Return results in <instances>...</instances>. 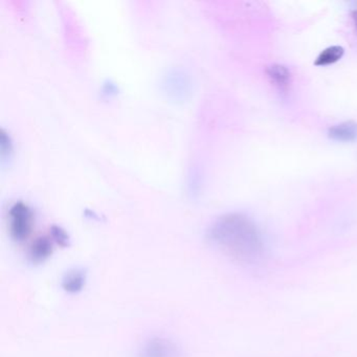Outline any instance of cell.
<instances>
[{
  "mask_svg": "<svg viewBox=\"0 0 357 357\" xmlns=\"http://www.w3.org/2000/svg\"><path fill=\"white\" fill-rule=\"evenodd\" d=\"M137 357H183V350L174 340L152 336L139 347Z\"/></svg>",
  "mask_w": 357,
  "mask_h": 357,
  "instance_id": "2",
  "label": "cell"
},
{
  "mask_svg": "<svg viewBox=\"0 0 357 357\" xmlns=\"http://www.w3.org/2000/svg\"><path fill=\"white\" fill-rule=\"evenodd\" d=\"M351 16H352L353 22H354L355 30L357 32V10H354V11L351 13Z\"/></svg>",
  "mask_w": 357,
  "mask_h": 357,
  "instance_id": "11",
  "label": "cell"
},
{
  "mask_svg": "<svg viewBox=\"0 0 357 357\" xmlns=\"http://www.w3.org/2000/svg\"><path fill=\"white\" fill-rule=\"evenodd\" d=\"M344 47H338V45H334V47H327L324 50L319 56H317V60H315V66H330V64L336 63L342 59L344 56Z\"/></svg>",
  "mask_w": 357,
  "mask_h": 357,
  "instance_id": "9",
  "label": "cell"
},
{
  "mask_svg": "<svg viewBox=\"0 0 357 357\" xmlns=\"http://www.w3.org/2000/svg\"><path fill=\"white\" fill-rule=\"evenodd\" d=\"M206 239L242 264H259L265 256L262 233L250 217L239 213L216 219L206 231Z\"/></svg>",
  "mask_w": 357,
  "mask_h": 357,
  "instance_id": "1",
  "label": "cell"
},
{
  "mask_svg": "<svg viewBox=\"0 0 357 357\" xmlns=\"http://www.w3.org/2000/svg\"><path fill=\"white\" fill-rule=\"evenodd\" d=\"M185 75L174 72L167 78L166 85L174 97L183 98L189 93V82Z\"/></svg>",
  "mask_w": 357,
  "mask_h": 357,
  "instance_id": "8",
  "label": "cell"
},
{
  "mask_svg": "<svg viewBox=\"0 0 357 357\" xmlns=\"http://www.w3.org/2000/svg\"><path fill=\"white\" fill-rule=\"evenodd\" d=\"M330 139L337 142H353L357 139V123L349 121V122L340 123L331 127L328 131Z\"/></svg>",
  "mask_w": 357,
  "mask_h": 357,
  "instance_id": "6",
  "label": "cell"
},
{
  "mask_svg": "<svg viewBox=\"0 0 357 357\" xmlns=\"http://www.w3.org/2000/svg\"><path fill=\"white\" fill-rule=\"evenodd\" d=\"M33 213L26 204L17 202L10 210V233L15 241L28 239L32 231Z\"/></svg>",
  "mask_w": 357,
  "mask_h": 357,
  "instance_id": "3",
  "label": "cell"
},
{
  "mask_svg": "<svg viewBox=\"0 0 357 357\" xmlns=\"http://www.w3.org/2000/svg\"><path fill=\"white\" fill-rule=\"evenodd\" d=\"M51 234L54 241L57 242L59 245H70V236L68 235V233L62 227L54 225V227H52Z\"/></svg>",
  "mask_w": 357,
  "mask_h": 357,
  "instance_id": "10",
  "label": "cell"
},
{
  "mask_svg": "<svg viewBox=\"0 0 357 357\" xmlns=\"http://www.w3.org/2000/svg\"><path fill=\"white\" fill-rule=\"evenodd\" d=\"M86 273L82 269L75 268L68 271L62 280V288L68 294H76L82 291L86 285Z\"/></svg>",
  "mask_w": 357,
  "mask_h": 357,
  "instance_id": "5",
  "label": "cell"
},
{
  "mask_svg": "<svg viewBox=\"0 0 357 357\" xmlns=\"http://www.w3.org/2000/svg\"><path fill=\"white\" fill-rule=\"evenodd\" d=\"M267 76L271 82L281 89H287L291 81V74L286 66L282 64H273L266 70Z\"/></svg>",
  "mask_w": 357,
  "mask_h": 357,
  "instance_id": "7",
  "label": "cell"
},
{
  "mask_svg": "<svg viewBox=\"0 0 357 357\" xmlns=\"http://www.w3.org/2000/svg\"><path fill=\"white\" fill-rule=\"evenodd\" d=\"M53 254V243L47 237H40L35 240L29 250V259L33 264L45 262Z\"/></svg>",
  "mask_w": 357,
  "mask_h": 357,
  "instance_id": "4",
  "label": "cell"
}]
</instances>
